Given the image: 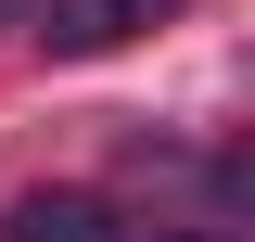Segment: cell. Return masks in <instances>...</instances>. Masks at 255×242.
I'll return each mask as SVG.
<instances>
[{"mask_svg":"<svg viewBox=\"0 0 255 242\" xmlns=\"http://www.w3.org/2000/svg\"><path fill=\"white\" fill-rule=\"evenodd\" d=\"M179 0H51V51H115V38H140V26H166Z\"/></svg>","mask_w":255,"mask_h":242,"instance_id":"cell-1","label":"cell"},{"mask_svg":"<svg viewBox=\"0 0 255 242\" xmlns=\"http://www.w3.org/2000/svg\"><path fill=\"white\" fill-rule=\"evenodd\" d=\"M0 242H115V217H102V191H26Z\"/></svg>","mask_w":255,"mask_h":242,"instance_id":"cell-2","label":"cell"},{"mask_svg":"<svg viewBox=\"0 0 255 242\" xmlns=\"http://www.w3.org/2000/svg\"><path fill=\"white\" fill-rule=\"evenodd\" d=\"M179 242H230V230H179Z\"/></svg>","mask_w":255,"mask_h":242,"instance_id":"cell-3","label":"cell"}]
</instances>
